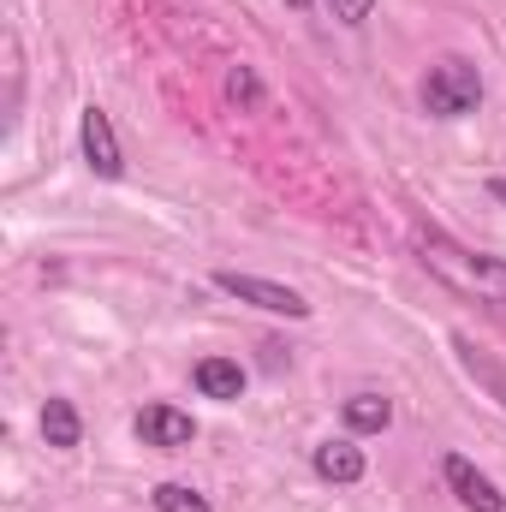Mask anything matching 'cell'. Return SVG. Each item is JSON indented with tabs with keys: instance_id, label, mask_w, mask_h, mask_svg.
Wrapping results in <instances>:
<instances>
[{
	"instance_id": "6da1fadb",
	"label": "cell",
	"mask_w": 506,
	"mask_h": 512,
	"mask_svg": "<svg viewBox=\"0 0 506 512\" xmlns=\"http://www.w3.org/2000/svg\"><path fill=\"white\" fill-rule=\"evenodd\" d=\"M417 251H423V262H429L441 280H453L459 292H471V298L506 310V262L501 256H471V251H459V245H447L441 233L417 239Z\"/></svg>"
},
{
	"instance_id": "7a4b0ae2",
	"label": "cell",
	"mask_w": 506,
	"mask_h": 512,
	"mask_svg": "<svg viewBox=\"0 0 506 512\" xmlns=\"http://www.w3.org/2000/svg\"><path fill=\"white\" fill-rule=\"evenodd\" d=\"M477 102H483V72H477L471 60L447 54V60L429 66V78H423V114H435V120H465V114H477Z\"/></svg>"
},
{
	"instance_id": "3957f363",
	"label": "cell",
	"mask_w": 506,
	"mask_h": 512,
	"mask_svg": "<svg viewBox=\"0 0 506 512\" xmlns=\"http://www.w3.org/2000/svg\"><path fill=\"white\" fill-rule=\"evenodd\" d=\"M215 286H221V292H233V298H245V304H256V310L292 316V322H304V316H310V298H304V292H292V286H280V280H262V274H233V268H221V274H215Z\"/></svg>"
},
{
	"instance_id": "277c9868",
	"label": "cell",
	"mask_w": 506,
	"mask_h": 512,
	"mask_svg": "<svg viewBox=\"0 0 506 512\" xmlns=\"http://www.w3.org/2000/svg\"><path fill=\"white\" fill-rule=\"evenodd\" d=\"M191 435H197V423H191V411H179V405H143V411H137V441H143V447L179 453V447H191Z\"/></svg>"
},
{
	"instance_id": "5b68a950",
	"label": "cell",
	"mask_w": 506,
	"mask_h": 512,
	"mask_svg": "<svg viewBox=\"0 0 506 512\" xmlns=\"http://www.w3.org/2000/svg\"><path fill=\"white\" fill-rule=\"evenodd\" d=\"M84 161H90V173H102V179H120L126 173V155H120V137H114V120L102 114V108H84Z\"/></svg>"
},
{
	"instance_id": "8992f818",
	"label": "cell",
	"mask_w": 506,
	"mask_h": 512,
	"mask_svg": "<svg viewBox=\"0 0 506 512\" xmlns=\"http://www.w3.org/2000/svg\"><path fill=\"white\" fill-rule=\"evenodd\" d=\"M441 477H447V489L459 495V507L471 512H506V495L471 465V459H459V453H447V465H441Z\"/></svg>"
},
{
	"instance_id": "52a82bcc",
	"label": "cell",
	"mask_w": 506,
	"mask_h": 512,
	"mask_svg": "<svg viewBox=\"0 0 506 512\" xmlns=\"http://www.w3.org/2000/svg\"><path fill=\"white\" fill-rule=\"evenodd\" d=\"M316 477H322V483H364V447H352V441H322V447H316Z\"/></svg>"
},
{
	"instance_id": "ba28073f",
	"label": "cell",
	"mask_w": 506,
	"mask_h": 512,
	"mask_svg": "<svg viewBox=\"0 0 506 512\" xmlns=\"http://www.w3.org/2000/svg\"><path fill=\"white\" fill-rule=\"evenodd\" d=\"M191 382L203 399H239L245 393V370L233 364V358H203L197 370H191Z\"/></svg>"
},
{
	"instance_id": "9c48e42d",
	"label": "cell",
	"mask_w": 506,
	"mask_h": 512,
	"mask_svg": "<svg viewBox=\"0 0 506 512\" xmlns=\"http://www.w3.org/2000/svg\"><path fill=\"white\" fill-rule=\"evenodd\" d=\"M340 411H346V429H352V435H381V429L393 423V405H387L381 393H352Z\"/></svg>"
},
{
	"instance_id": "30bf717a",
	"label": "cell",
	"mask_w": 506,
	"mask_h": 512,
	"mask_svg": "<svg viewBox=\"0 0 506 512\" xmlns=\"http://www.w3.org/2000/svg\"><path fill=\"white\" fill-rule=\"evenodd\" d=\"M42 435H48V447H78V435H84V423H78V411H72V399H48L42 405Z\"/></svg>"
},
{
	"instance_id": "8fae6325",
	"label": "cell",
	"mask_w": 506,
	"mask_h": 512,
	"mask_svg": "<svg viewBox=\"0 0 506 512\" xmlns=\"http://www.w3.org/2000/svg\"><path fill=\"white\" fill-rule=\"evenodd\" d=\"M155 512H215V507H209L191 483H161V489H155Z\"/></svg>"
},
{
	"instance_id": "7c38bea8",
	"label": "cell",
	"mask_w": 506,
	"mask_h": 512,
	"mask_svg": "<svg viewBox=\"0 0 506 512\" xmlns=\"http://www.w3.org/2000/svg\"><path fill=\"white\" fill-rule=\"evenodd\" d=\"M227 96H233V102H245V108H256V102H262V84L251 78V66H233V78H227Z\"/></svg>"
},
{
	"instance_id": "4fadbf2b",
	"label": "cell",
	"mask_w": 506,
	"mask_h": 512,
	"mask_svg": "<svg viewBox=\"0 0 506 512\" xmlns=\"http://www.w3.org/2000/svg\"><path fill=\"white\" fill-rule=\"evenodd\" d=\"M328 12H334L340 24H364V18L376 12V0H328Z\"/></svg>"
},
{
	"instance_id": "5bb4252c",
	"label": "cell",
	"mask_w": 506,
	"mask_h": 512,
	"mask_svg": "<svg viewBox=\"0 0 506 512\" xmlns=\"http://www.w3.org/2000/svg\"><path fill=\"white\" fill-rule=\"evenodd\" d=\"M489 197H495V203H506V179H489Z\"/></svg>"
},
{
	"instance_id": "9a60e30c",
	"label": "cell",
	"mask_w": 506,
	"mask_h": 512,
	"mask_svg": "<svg viewBox=\"0 0 506 512\" xmlns=\"http://www.w3.org/2000/svg\"><path fill=\"white\" fill-rule=\"evenodd\" d=\"M286 6H316V0H286Z\"/></svg>"
}]
</instances>
